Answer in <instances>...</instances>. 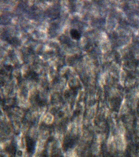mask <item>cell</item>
I'll list each match as a JSON object with an SVG mask.
<instances>
[{"instance_id": "cell-1", "label": "cell", "mask_w": 139, "mask_h": 157, "mask_svg": "<svg viewBox=\"0 0 139 157\" xmlns=\"http://www.w3.org/2000/svg\"><path fill=\"white\" fill-rule=\"evenodd\" d=\"M70 33L72 38L75 40H79L81 37V34L76 29H71Z\"/></svg>"}]
</instances>
